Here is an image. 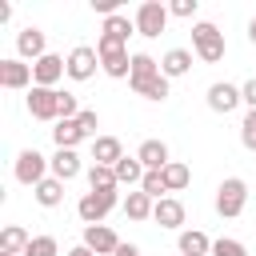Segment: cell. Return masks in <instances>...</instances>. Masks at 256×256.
Here are the masks:
<instances>
[{
	"instance_id": "6da1fadb",
	"label": "cell",
	"mask_w": 256,
	"mask_h": 256,
	"mask_svg": "<svg viewBox=\"0 0 256 256\" xmlns=\"http://www.w3.org/2000/svg\"><path fill=\"white\" fill-rule=\"evenodd\" d=\"M192 48L204 64H220L224 60V32L212 20H200V24H192Z\"/></svg>"
},
{
	"instance_id": "7a4b0ae2",
	"label": "cell",
	"mask_w": 256,
	"mask_h": 256,
	"mask_svg": "<svg viewBox=\"0 0 256 256\" xmlns=\"http://www.w3.org/2000/svg\"><path fill=\"white\" fill-rule=\"evenodd\" d=\"M96 52H100V68H104L112 80L132 76V56H128V44H116V40L100 36V40H96Z\"/></svg>"
},
{
	"instance_id": "3957f363",
	"label": "cell",
	"mask_w": 256,
	"mask_h": 256,
	"mask_svg": "<svg viewBox=\"0 0 256 256\" xmlns=\"http://www.w3.org/2000/svg\"><path fill=\"white\" fill-rule=\"evenodd\" d=\"M244 204H248V184H244L240 176L220 180V188H216V212H220L224 220H236V216L244 212Z\"/></svg>"
},
{
	"instance_id": "277c9868",
	"label": "cell",
	"mask_w": 256,
	"mask_h": 256,
	"mask_svg": "<svg viewBox=\"0 0 256 256\" xmlns=\"http://www.w3.org/2000/svg\"><path fill=\"white\" fill-rule=\"evenodd\" d=\"M116 204H120V192H84L80 204H76V212H80V220L88 228V224H100Z\"/></svg>"
},
{
	"instance_id": "5b68a950",
	"label": "cell",
	"mask_w": 256,
	"mask_h": 256,
	"mask_svg": "<svg viewBox=\"0 0 256 256\" xmlns=\"http://www.w3.org/2000/svg\"><path fill=\"white\" fill-rule=\"evenodd\" d=\"M168 16H172V12H168L160 0H144V4L136 8V32L148 36V40H156V36L168 28Z\"/></svg>"
},
{
	"instance_id": "8992f818",
	"label": "cell",
	"mask_w": 256,
	"mask_h": 256,
	"mask_svg": "<svg viewBox=\"0 0 256 256\" xmlns=\"http://www.w3.org/2000/svg\"><path fill=\"white\" fill-rule=\"evenodd\" d=\"M48 168H52V160H44L36 148H24V152L16 156V180L28 184V188H36L40 180H48V176H44Z\"/></svg>"
},
{
	"instance_id": "52a82bcc",
	"label": "cell",
	"mask_w": 256,
	"mask_h": 256,
	"mask_svg": "<svg viewBox=\"0 0 256 256\" xmlns=\"http://www.w3.org/2000/svg\"><path fill=\"white\" fill-rule=\"evenodd\" d=\"M64 60H68V76H72V80H92L96 68H100V52H96L92 44H76Z\"/></svg>"
},
{
	"instance_id": "ba28073f",
	"label": "cell",
	"mask_w": 256,
	"mask_h": 256,
	"mask_svg": "<svg viewBox=\"0 0 256 256\" xmlns=\"http://www.w3.org/2000/svg\"><path fill=\"white\" fill-rule=\"evenodd\" d=\"M28 112L36 120H60V92L56 88H28Z\"/></svg>"
},
{
	"instance_id": "9c48e42d",
	"label": "cell",
	"mask_w": 256,
	"mask_h": 256,
	"mask_svg": "<svg viewBox=\"0 0 256 256\" xmlns=\"http://www.w3.org/2000/svg\"><path fill=\"white\" fill-rule=\"evenodd\" d=\"M60 76H68V60L56 56V52H48V56H40V60L32 64V80H36V88H56Z\"/></svg>"
},
{
	"instance_id": "30bf717a",
	"label": "cell",
	"mask_w": 256,
	"mask_h": 256,
	"mask_svg": "<svg viewBox=\"0 0 256 256\" xmlns=\"http://www.w3.org/2000/svg\"><path fill=\"white\" fill-rule=\"evenodd\" d=\"M0 84H4L8 92H20V88L36 84V80H32V64H24L20 56H8V60H0Z\"/></svg>"
},
{
	"instance_id": "8fae6325",
	"label": "cell",
	"mask_w": 256,
	"mask_h": 256,
	"mask_svg": "<svg viewBox=\"0 0 256 256\" xmlns=\"http://www.w3.org/2000/svg\"><path fill=\"white\" fill-rule=\"evenodd\" d=\"M80 244H84V248H92L96 256H116V248H120V236H116L108 224H88Z\"/></svg>"
},
{
	"instance_id": "7c38bea8",
	"label": "cell",
	"mask_w": 256,
	"mask_h": 256,
	"mask_svg": "<svg viewBox=\"0 0 256 256\" xmlns=\"http://www.w3.org/2000/svg\"><path fill=\"white\" fill-rule=\"evenodd\" d=\"M16 52H20V60H40V56H48V40H44V32L36 28V24H28V28H20L16 32Z\"/></svg>"
},
{
	"instance_id": "4fadbf2b",
	"label": "cell",
	"mask_w": 256,
	"mask_h": 256,
	"mask_svg": "<svg viewBox=\"0 0 256 256\" xmlns=\"http://www.w3.org/2000/svg\"><path fill=\"white\" fill-rule=\"evenodd\" d=\"M240 100H244V92H240L236 84H228V80H216V84L208 88V108H212V112H220V116H228Z\"/></svg>"
},
{
	"instance_id": "5bb4252c",
	"label": "cell",
	"mask_w": 256,
	"mask_h": 256,
	"mask_svg": "<svg viewBox=\"0 0 256 256\" xmlns=\"http://www.w3.org/2000/svg\"><path fill=\"white\" fill-rule=\"evenodd\" d=\"M136 160L144 164V172H164L172 160H168V144L164 140H144L140 148H136Z\"/></svg>"
},
{
	"instance_id": "9a60e30c",
	"label": "cell",
	"mask_w": 256,
	"mask_h": 256,
	"mask_svg": "<svg viewBox=\"0 0 256 256\" xmlns=\"http://www.w3.org/2000/svg\"><path fill=\"white\" fill-rule=\"evenodd\" d=\"M124 160V148L116 136H96L92 140V164H104V168H116Z\"/></svg>"
},
{
	"instance_id": "2e32d148",
	"label": "cell",
	"mask_w": 256,
	"mask_h": 256,
	"mask_svg": "<svg viewBox=\"0 0 256 256\" xmlns=\"http://www.w3.org/2000/svg\"><path fill=\"white\" fill-rule=\"evenodd\" d=\"M152 220H156L160 228H180V224H184V204H180L176 196H164V200H156Z\"/></svg>"
},
{
	"instance_id": "e0dca14e",
	"label": "cell",
	"mask_w": 256,
	"mask_h": 256,
	"mask_svg": "<svg viewBox=\"0 0 256 256\" xmlns=\"http://www.w3.org/2000/svg\"><path fill=\"white\" fill-rule=\"evenodd\" d=\"M160 72H164L168 80L188 76V72H192V52H188V48H168L164 60H160Z\"/></svg>"
},
{
	"instance_id": "ac0fdd59",
	"label": "cell",
	"mask_w": 256,
	"mask_h": 256,
	"mask_svg": "<svg viewBox=\"0 0 256 256\" xmlns=\"http://www.w3.org/2000/svg\"><path fill=\"white\" fill-rule=\"evenodd\" d=\"M52 176H56V180H76V176H80V156H76V148H56V156H52Z\"/></svg>"
},
{
	"instance_id": "d6986e66",
	"label": "cell",
	"mask_w": 256,
	"mask_h": 256,
	"mask_svg": "<svg viewBox=\"0 0 256 256\" xmlns=\"http://www.w3.org/2000/svg\"><path fill=\"white\" fill-rule=\"evenodd\" d=\"M32 192H36V204H44V208H60L64 204V180H56V176L40 180Z\"/></svg>"
},
{
	"instance_id": "ffe728a7",
	"label": "cell",
	"mask_w": 256,
	"mask_h": 256,
	"mask_svg": "<svg viewBox=\"0 0 256 256\" xmlns=\"http://www.w3.org/2000/svg\"><path fill=\"white\" fill-rule=\"evenodd\" d=\"M52 140H56V148H76V144L84 140V128H80V120H56V128H52Z\"/></svg>"
},
{
	"instance_id": "44dd1931",
	"label": "cell",
	"mask_w": 256,
	"mask_h": 256,
	"mask_svg": "<svg viewBox=\"0 0 256 256\" xmlns=\"http://www.w3.org/2000/svg\"><path fill=\"white\" fill-rule=\"evenodd\" d=\"M152 208H156V200H152L148 192H128V196H124L128 220H152Z\"/></svg>"
},
{
	"instance_id": "7402d4cb",
	"label": "cell",
	"mask_w": 256,
	"mask_h": 256,
	"mask_svg": "<svg viewBox=\"0 0 256 256\" xmlns=\"http://www.w3.org/2000/svg\"><path fill=\"white\" fill-rule=\"evenodd\" d=\"M32 244V236L20 228V224H8L0 232V252H12V256H24V248Z\"/></svg>"
},
{
	"instance_id": "603a6c76",
	"label": "cell",
	"mask_w": 256,
	"mask_h": 256,
	"mask_svg": "<svg viewBox=\"0 0 256 256\" xmlns=\"http://www.w3.org/2000/svg\"><path fill=\"white\" fill-rule=\"evenodd\" d=\"M152 76H160V60H152L148 52H136V56H132V76H128V84H144V80H152Z\"/></svg>"
},
{
	"instance_id": "cb8c5ba5",
	"label": "cell",
	"mask_w": 256,
	"mask_h": 256,
	"mask_svg": "<svg viewBox=\"0 0 256 256\" xmlns=\"http://www.w3.org/2000/svg\"><path fill=\"white\" fill-rule=\"evenodd\" d=\"M208 252H212V240L204 232H196V228L180 232V256H208Z\"/></svg>"
},
{
	"instance_id": "d4e9b609",
	"label": "cell",
	"mask_w": 256,
	"mask_h": 256,
	"mask_svg": "<svg viewBox=\"0 0 256 256\" xmlns=\"http://www.w3.org/2000/svg\"><path fill=\"white\" fill-rule=\"evenodd\" d=\"M132 32H136V20H128V16H120V12L104 20V36H108V40H116V44H128V36H132Z\"/></svg>"
},
{
	"instance_id": "484cf974",
	"label": "cell",
	"mask_w": 256,
	"mask_h": 256,
	"mask_svg": "<svg viewBox=\"0 0 256 256\" xmlns=\"http://www.w3.org/2000/svg\"><path fill=\"white\" fill-rule=\"evenodd\" d=\"M88 184H92V192H116V188H120L116 172L104 168V164H92V168H88Z\"/></svg>"
},
{
	"instance_id": "4316f807",
	"label": "cell",
	"mask_w": 256,
	"mask_h": 256,
	"mask_svg": "<svg viewBox=\"0 0 256 256\" xmlns=\"http://www.w3.org/2000/svg\"><path fill=\"white\" fill-rule=\"evenodd\" d=\"M132 92L144 96V100H168V76L160 72V76H152V80H144V84H132Z\"/></svg>"
},
{
	"instance_id": "83f0119b",
	"label": "cell",
	"mask_w": 256,
	"mask_h": 256,
	"mask_svg": "<svg viewBox=\"0 0 256 256\" xmlns=\"http://www.w3.org/2000/svg\"><path fill=\"white\" fill-rule=\"evenodd\" d=\"M112 172H116V180H120V184H140V180H144V164H140L136 156H124Z\"/></svg>"
},
{
	"instance_id": "f1b7e54d",
	"label": "cell",
	"mask_w": 256,
	"mask_h": 256,
	"mask_svg": "<svg viewBox=\"0 0 256 256\" xmlns=\"http://www.w3.org/2000/svg\"><path fill=\"white\" fill-rule=\"evenodd\" d=\"M188 180H192V168H188V164L172 160V164L164 168V184H168V192H180V188H188Z\"/></svg>"
},
{
	"instance_id": "f546056e",
	"label": "cell",
	"mask_w": 256,
	"mask_h": 256,
	"mask_svg": "<svg viewBox=\"0 0 256 256\" xmlns=\"http://www.w3.org/2000/svg\"><path fill=\"white\" fill-rule=\"evenodd\" d=\"M140 192H148L152 200H164V192H168V184H164V172H144V180H140Z\"/></svg>"
},
{
	"instance_id": "4dcf8cb0",
	"label": "cell",
	"mask_w": 256,
	"mask_h": 256,
	"mask_svg": "<svg viewBox=\"0 0 256 256\" xmlns=\"http://www.w3.org/2000/svg\"><path fill=\"white\" fill-rule=\"evenodd\" d=\"M56 236H32V244L24 248V256H56Z\"/></svg>"
},
{
	"instance_id": "1f68e13d",
	"label": "cell",
	"mask_w": 256,
	"mask_h": 256,
	"mask_svg": "<svg viewBox=\"0 0 256 256\" xmlns=\"http://www.w3.org/2000/svg\"><path fill=\"white\" fill-rule=\"evenodd\" d=\"M212 256H248V248L232 236H220V240H212Z\"/></svg>"
},
{
	"instance_id": "d6a6232c",
	"label": "cell",
	"mask_w": 256,
	"mask_h": 256,
	"mask_svg": "<svg viewBox=\"0 0 256 256\" xmlns=\"http://www.w3.org/2000/svg\"><path fill=\"white\" fill-rule=\"evenodd\" d=\"M240 144L248 152H256V108H248V116L240 120Z\"/></svg>"
},
{
	"instance_id": "836d02e7",
	"label": "cell",
	"mask_w": 256,
	"mask_h": 256,
	"mask_svg": "<svg viewBox=\"0 0 256 256\" xmlns=\"http://www.w3.org/2000/svg\"><path fill=\"white\" fill-rule=\"evenodd\" d=\"M80 112H84V108L76 104V96H72V92H60V120H76Z\"/></svg>"
},
{
	"instance_id": "e575fe53",
	"label": "cell",
	"mask_w": 256,
	"mask_h": 256,
	"mask_svg": "<svg viewBox=\"0 0 256 256\" xmlns=\"http://www.w3.org/2000/svg\"><path fill=\"white\" fill-rule=\"evenodd\" d=\"M168 12H172V16H180V20H192V16H196V0H172V4H168Z\"/></svg>"
},
{
	"instance_id": "d590c367",
	"label": "cell",
	"mask_w": 256,
	"mask_h": 256,
	"mask_svg": "<svg viewBox=\"0 0 256 256\" xmlns=\"http://www.w3.org/2000/svg\"><path fill=\"white\" fill-rule=\"evenodd\" d=\"M76 120H80V128H84V136H92V140H96V128H100V116H96L92 108H84V112H80Z\"/></svg>"
},
{
	"instance_id": "8d00e7d4",
	"label": "cell",
	"mask_w": 256,
	"mask_h": 256,
	"mask_svg": "<svg viewBox=\"0 0 256 256\" xmlns=\"http://www.w3.org/2000/svg\"><path fill=\"white\" fill-rule=\"evenodd\" d=\"M92 8L108 20V16H116V8H120V0H92Z\"/></svg>"
},
{
	"instance_id": "74e56055",
	"label": "cell",
	"mask_w": 256,
	"mask_h": 256,
	"mask_svg": "<svg viewBox=\"0 0 256 256\" xmlns=\"http://www.w3.org/2000/svg\"><path fill=\"white\" fill-rule=\"evenodd\" d=\"M240 92H244V104H248V108H256V76H252V80H244V88H240Z\"/></svg>"
},
{
	"instance_id": "f35d334b",
	"label": "cell",
	"mask_w": 256,
	"mask_h": 256,
	"mask_svg": "<svg viewBox=\"0 0 256 256\" xmlns=\"http://www.w3.org/2000/svg\"><path fill=\"white\" fill-rule=\"evenodd\" d=\"M116 256H140V248H136V244H124V240H120V248H116Z\"/></svg>"
},
{
	"instance_id": "ab89813d",
	"label": "cell",
	"mask_w": 256,
	"mask_h": 256,
	"mask_svg": "<svg viewBox=\"0 0 256 256\" xmlns=\"http://www.w3.org/2000/svg\"><path fill=\"white\" fill-rule=\"evenodd\" d=\"M68 256H96V252H92V248H84V244H76V248H72Z\"/></svg>"
},
{
	"instance_id": "60d3db41",
	"label": "cell",
	"mask_w": 256,
	"mask_h": 256,
	"mask_svg": "<svg viewBox=\"0 0 256 256\" xmlns=\"http://www.w3.org/2000/svg\"><path fill=\"white\" fill-rule=\"evenodd\" d=\"M248 40L256 44V16H252V24H248Z\"/></svg>"
},
{
	"instance_id": "b9f144b4",
	"label": "cell",
	"mask_w": 256,
	"mask_h": 256,
	"mask_svg": "<svg viewBox=\"0 0 256 256\" xmlns=\"http://www.w3.org/2000/svg\"><path fill=\"white\" fill-rule=\"evenodd\" d=\"M0 256H12V252H0Z\"/></svg>"
}]
</instances>
